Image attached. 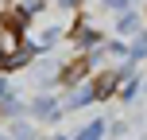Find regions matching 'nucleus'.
<instances>
[{
    "instance_id": "nucleus-2",
    "label": "nucleus",
    "mask_w": 147,
    "mask_h": 140,
    "mask_svg": "<svg viewBox=\"0 0 147 140\" xmlns=\"http://www.w3.org/2000/svg\"><path fill=\"white\" fill-rule=\"evenodd\" d=\"M112 89H116V74H105V78L97 82V89H93V94H97V97H109Z\"/></svg>"
},
{
    "instance_id": "nucleus-1",
    "label": "nucleus",
    "mask_w": 147,
    "mask_h": 140,
    "mask_svg": "<svg viewBox=\"0 0 147 140\" xmlns=\"http://www.w3.org/2000/svg\"><path fill=\"white\" fill-rule=\"evenodd\" d=\"M0 55H4V62L20 55V31L12 23H0Z\"/></svg>"
},
{
    "instance_id": "nucleus-3",
    "label": "nucleus",
    "mask_w": 147,
    "mask_h": 140,
    "mask_svg": "<svg viewBox=\"0 0 147 140\" xmlns=\"http://www.w3.org/2000/svg\"><path fill=\"white\" fill-rule=\"evenodd\" d=\"M0 66H4V55H0Z\"/></svg>"
}]
</instances>
